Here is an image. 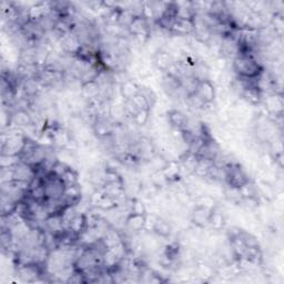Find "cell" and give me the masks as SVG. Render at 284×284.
Segmentation results:
<instances>
[{"label": "cell", "instance_id": "obj_1", "mask_svg": "<svg viewBox=\"0 0 284 284\" xmlns=\"http://www.w3.org/2000/svg\"><path fill=\"white\" fill-rule=\"evenodd\" d=\"M232 68L237 77L242 79H255L264 71V67L253 52L237 55L233 58Z\"/></svg>", "mask_w": 284, "mask_h": 284}, {"label": "cell", "instance_id": "obj_2", "mask_svg": "<svg viewBox=\"0 0 284 284\" xmlns=\"http://www.w3.org/2000/svg\"><path fill=\"white\" fill-rule=\"evenodd\" d=\"M194 95L199 98V100L202 103L215 102L217 97V91L211 80L205 79L199 82L198 88H196Z\"/></svg>", "mask_w": 284, "mask_h": 284}, {"label": "cell", "instance_id": "obj_9", "mask_svg": "<svg viewBox=\"0 0 284 284\" xmlns=\"http://www.w3.org/2000/svg\"><path fill=\"white\" fill-rule=\"evenodd\" d=\"M100 91H101V87L95 81H90L87 82V84L81 85V95L82 97L86 98L87 100L98 98L100 95Z\"/></svg>", "mask_w": 284, "mask_h": 284}, {"label": "cell", "instance_id": "obj_8", "mask_svg": "<svg viewBox=\"0 0 284 284\" xmlns=\"http://www.w3.org/2000/svg\"><path fill=\"white\" fill-rule=\"evenodd\" d=\"M139 93H140V87L137 85V82L133 80L126 79L125 82H122L120 85L121 97L125 100H131Z\"/></svg>", "mask_w": 284, "mask_h": 284}, {"label": "cell", "instance_id": "obj_3", "mask_svg": "<svg viewBox=\"0 0 284 284\" xmlns=\"http://www.w3.org/2000/svg\"><path fill=\"white\" fill-rule=\"evenodd\" d=\"M212 209L202 204H195L191 212V221L200 229L207 228L209 225V219Z\"/></svg>", "mask_w": 284, "mask_h": 284}, {"label": "cell", "instance_id": "obj_13", "mask_svg": "<svg viewBox=\"0 0 284 284\" xmlns=\"http://www.w3.org/2000/svg\"><path fill=\"white\" fill-rule=\"evenodd\" d=\"M21 161L19 156H10V155H1L0 158V168L1 169H9L14 168L15 165L18 164Z\"/></svg>", "mask_w": 284, "mask_h": 284}, {"label": "cell", "instance_id": "obj_10", "mask_svg": "<svg viewBox=\"0 0 284 284\" xmlns=\"http://www.w3.org/2000/svg\"><path fill=\"white\" fill-rule=\"evenodd\" d=\"M224 225H225L224 216L222 215V212L220 211V210H218L217 208H213L211 211V215H210L209 226L215 231H221L224 228Z\"/></svg>", "mask_w": 284, "mask_h": 284}, {"label": "cell", "instance_id": "obj_5", "mask_svg": "<svg viewBox=\"0 0 284 284\" xmlns=\"http://www.w3.org/2000/svg\"><path fill=\"white\" fill-rule=\"evenodd\" d=\"M168 120L173 129L180 131L187 129L188 125H189V120H188L187 116L182 111L177 110V109H171V110L168 111Z\"/></svg>", "mask_w": 284, "mask_h": 284}, {"label": "cell", "instance_id": "obj_6", "mask_svg": "<svg viewBox=\"0 0 284 284\" xmlns=\"http://www.w3.org/2000/svg\"><path fill=\"white\" fill-rule=\"evenodd\" d=\"M81 198V189L79 185H77L72 187H65V190L61 199L63 200V202L67 204L68 207H77L78 204H80Z\"/></svg>", "mask_w": 284, "mask_h": 284}, {"label": "cell", "instance_id": "obj_7", "mask_svg": "<svg viewBox=\"0 0 284 284\" xmlns=\"http://www.w3.org/2000/svg\"><path fill=\"white\" fill-rule=\"evenodd\" d=\"M174 59L171 56V54H169L168 51L165 50H159L155 55V64L157 65V68L160 69L161 71L167 72L169 68L173 65Z\"/></svg>", "mask_w": 284, "mask_h": 284}, {"label": "cell", "instance_id": "obj_11", "mask_svg": "<svg viewBox=\"0 0 284 284\" xmlns=\"http://www.w3.org/2000/svg\"><path fill=\"white\" fill-rule=\"evenodd\" d=\"M157 235H159L161 238H168L171 234V225L169 224L167 220L162 219V218H157L156 223L154 226V231Z\"/></svg>", "mask_w": 284, "mask_h": 284}, {"label": "cell", "instance_id": "obj_15", "mask_svg": "<svg viewBox=\"0 0 284 284\" xmlns=\"http://www.w3.org/2000/svg\"><path fill=\"white\" fill-rule=\"evenodd\" d=\"M149 116H150V111L149 110H140L138 112V115L133 118V121L135 125L138 126H145L148 120H149Z\"/></svg>", "mask_w": 284, "mask_h": 284}, {"label": "cell", "instance_id": "obj_12", "mask_svg": "<svg viewBox=\"0 0 284 284\" xmlns=\"http://www.w3.org/2000/svg\"><path fill=\"white\" fill-rule=\"evenodd\" d=\"M61 180L63 181L65 187H72L79 185L78 183V173L75 169H72L71 167H69L61 177Z\"/></svg>", "mask_w": 284, "mask_h": 284}, {"label": "cell", "instance_id": "obj_4", "mask_svg": "<svg viewBox=\"0 0 284 284\" xmlns=\"http://www.w3.org/2000/svg\"><path fill=\"white\" fill-rule=\"evenodd\" d=\"M146 216L147 215H135L130 213L126 217L125 222V228L130 231L131 233H139L145 230L146 226Z\"/></svg>", "mask_w": 284, "mask_h": 284}, {"label": "cell", "instance_id": "obj_14", "mask_svg": "<svg viewBox=\"0 0 284 284\" xmlns=\"http://www.w3.org/2000/svg\"><path fill=\"white\" fill-rule=\"evenodd\" d=\"M131 100H132V102L135 104V107H137L139 110L151 111V107L149 102H148V100L145 98V95H141L140 93L137 95H134V97Z\"/></svg>", "mask_w": 284, "mask_h": 284}, {"label": "cell", "instance_id": "obj_16", "mask_svg": "<svg viewBox=\"0 0 284 284\" xmlns=\"http://www.w3.org/2000/svg\"><path fill=\"white\" fill-rule=\"evenodd\" d=\"M216 67L220 70V71H224L228 67V60H226L225 57L220 56L219 58L216 60Z\"/></svg>", "mask_w": 284, "mask_h": 284}]
</instances>
